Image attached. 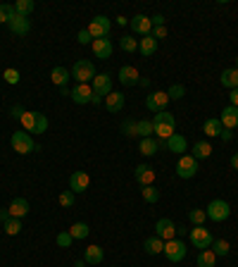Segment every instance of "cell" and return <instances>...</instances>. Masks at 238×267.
<instances>
[{
	"mask_svg": "<svg viewBox=\"0 0 238 267\" xmlns=\"http://www.w3.org/2000/svg\"><path fill=\"white\" fill-rule=\"evenodd\" d=\"M69 98L76 105H89L93 100V89H91L89 84H76L74 89H72V93H69Z\"/></svg>",
	"mask_w": 238,
	"mask_h": 267,
	"instance_id": "obj_10",
	"label": "cell"
},
{
	"mask_svg": "<svg viewBox=\"0 0 238 267\" xmlns=\"http://www.w3.org/2000/svg\"><path fill=\"white\" fill-rule=\"evenodd\" d=\"M122 134H124V136H129V138L138 136V134H136V122H134V119H126V122L122 124Z\"/></svg>",
	"mask_w": 238,
	"mask_h": 267,
	"instance_id": "obj_47",
	"label": "cell"
},
{
	"mask_svg": "<svg viewBox=\"0 0 238 267\" xmlns=\"http://www.w3.org/2000/svg\"><path fill=\"white\" fill-rule=\"evenodd\" d=\"M167 103H169V96H167V91H153L148 98H145V108L150 110V112H162V110H167Z\"/></svg>",
	"mask_w": 238,
	"mask_h": 267,
	"instance_id": "obj_9",
	"label": "cell"
},
{
	"mask_svg": "<svg viewBox=\"0 0 238 267\" xmlns=\"http://www.w3.org/2000/svg\"><path fill=\"white\" fill-rule=\"evenodd\" d=\"M150 22H153V27H164V17H162V14H155V17H150Z\"/></svg>",
	"mask_w": 238,
	"mask_h": 267,
	"instance_id": "obj_52",
	"label": "cell"
},
{
	"mask_svg": "<svg viewBox=\"0 0 238 267\" xmlns=\"http://www.w3.org/2000/svg\"><path fill=\"white\" fill-rule=\"evenodd\" d=\"M55 241H57V246H60V248H69L72 243H74V239H72V234H69V232H60Z\"/></svg>",
	"mask_w": 238,
	"mask_h": 267,
	"instance_id": "obj_46",
	"label": "cell"
},
{
	"mask_svg": "<svg viewBox=\"0 0 238 267\" xmlns=\"http://www.w3.org/2000/svg\"><path fill=\"white\" fill-rule=\"evenodd\" d=\"M214 265H217V255L212 253L210 248L198 253V267H214Z\"/></svg>",
	"mask_w": 238,
	"mask_h": 267,
	"instance_id": "obj_32",
	"label": "cell"
},
{
	"mask_svg": "<svg viewBox=\"0 0 238 267\" xmlns=\"http://www.w3.org/2000/svg\"><path fill=\"white\" fill-rule=\"evenodd\" d=\"M150 36H153L155 41H160V38H167V29H164V27H153Z\"/></svg>",
	"mask_w": 238,
	"mask_h": 267,
	"instance_id": "obj_50",
	"label": "cell"
},
{
	"mask_svg": "<svg viewBox=\"0 0 238 267\" xmlns=\"http://www.w3.org/2000/svg\"><path fill=\"white\" fill-rule=\"evenodd\" d=\"M198 174V160L193 155H181L179 158V165H177V177L179 179H193Z\"/></svg>",
	"mask_w": 238,
	"mask_h": 267,
	"instance_id": "obj_8",
	"label": "cell"
},
{
	"mask_svg": "<svg viewBox=\"0 0 238 267\" xmlns=\"http://www.w3.org/2000/svg\"><path fill=\"white\" fill-rule=\"evenodd\" d=\"M24 112H27V110L21 108V105H14V108H12V117H14V119H21V115H24Z\"/></svg>",
	"mask_w": 238,
	"mask_h": 267,
	"instance_id": "obj_51",
	"label": "cell"
},
{
	"mask_svg": "<svg viewBox=\"0 0 238 267\" xmlns=\"http://www.w3.org/2000/svg\"><path fill=\"white\" fill-rule=\"evenodd\" d=\"M136 134L141 138H150L153 134H155V127H153L150 119H138V122H136Z\"/></svg>",
	"mask_w": 238,
	"mask_h": 267,
	"instance_id": "obj_33",
	"label": "cell"
},
{
	"mask_svg": "<svg viewBox=\"0 0 238 267\" xmlns=\"http://www.w3.org/2000/svg\"><path fill=\"white\" fill-rule=\"evenodd\" d=\"M134 177L141 186H153V181L157 179V172L150 167V165H138L136 170H134Z\"/></svg>",
	"mask_w": 238,
	"mask_h": 267,
	"instance_id": "obj_15",
	"label": "cell"
},
{
	"mask_svg": "<svg viewBox=\"0 0 238 267\" xmlns=\"http://www.w3.org/2000/svg\"><path fill=\"white\" fill-rule=\"evenodd\" d=\"M138 53L143 55V57H150V55L157 53V41L153 38V36H143L141 41H138Z\"/></svg>",
	"mask_w": 238,
	"mask_h": 267,
	"instance_id": "obj_26",
	"label": "cell"
},
{
	"mask_svg": "<svg viewBox=\"0 0 238 267\" xmlns=\"http://www.w3.org/2000/svg\"><path fill=\"white\" fill-rule=\"evenodd\" d=\"M89 186H91L89 172H72V177H69V191L83 193Z\"/></svg>",
	"mask_w": 238,
	"mask_h": 267,
	"instance_id": "obj_14",
	"label": "cell"
},
{
	"mask_svg": "<svg viewBox=\"0 0 238 267\" xmlns=\"http://www.w3.org/2000/svg\"><path fill=\"white\" fill-rule=\"evenodd\" d=\"M219 122H222V127L224 129H236L238 127V108H233V105H226L224 110H222V115H219Z\"/></svg>",
	"mask_w": 238,
	"mask_h": 267,
	"instance_id": "obj_17",
	"label": "cell"
},
{
	"mask_svg": "<svg viewBox=\"0 0 238 267\" xmlns=\"http://www.w3.org/2000/svg\"><path fill=\"white\" fill-rule=\"evenodd\" d=\"M203 131H205V136L214 138V136H222L224 127H222V122H219V117H210V119H205Z\"/></svg>",
	"mask_w": 238,
	"mask_h": 267,
	"instance_id": "obj_24",
	"label": "cell"
},
{
	"mask_svg": "<svg viewBox=\"0 0 238 267\" xmlns=\"http://www.w3.org/2000/svg\"><path fill=\"white\" fill-rule=\"evenodd\" d=\"M124 103H126V98H124V93H119V91H112L107 98H105V108L110 110V112H122L124 110Z\"/></svg>",
	"mask_w": 238,
	"mask_h": 267,
	"instance_id": "obj_21",
	"label": "cell"
},
{
	"mask_svg": "<svg viewBox=\"0 0 238 267\" xmlns=\"http://www.w3.org/2000/svg\"><path fill=\"white\" fill-rule=\"evenodd\" d=\"M138 151L143 153V155H157V151H160V141L157 138H141V143H138Z\"/></svg>",
	"mask_w": 238,
	"mask_h": 267,
	"instance_id": "obj_28",
	"label": "cell"
},
{
	"mask_svg": "<svg viewBox=\"0 0 238 267\" xmlns=\"http://www.w3.org/2000/svg\"><path fill=\"white\" fill-rule=\"evenodd\" d=\"M10 217H12V215H10V210H0V222H3V224H5Z\"/></svg>",
	"mask_w": 238,
	"mask_h": 267,
	"instance_id": "obj_55",
	"label": "cell"
},
{
	"mask_svg": "<svg viewBox=\"0 0 238 267\" xmlns=\"http://www.w3.org/2000/svg\"><path fill=\"white\" fill-rule=\"evenodd\" d=\"M69 234H72V239H86V236H89L91 234V229H89V224H86V222H74V224L69 227Z\"/></svg>",
	"mask_w": 238,
	"mask_h": 267,
	"instance_id": "obj_31",
	"label": "cell"
},
{
	"mask_svg": "<svg viewBox=\"0 0 238 267\" xmlns=\"http://www.w3.org/2000/svg\"><path fill=\"white\" fill-rule=\"evenodd\" d=\"M119 48H122L124 53H136L138 38H134V36H122V38H119Z\"/></svg>",
	"mask_w": 238,
	"mask_h": 267,
	"instance_id": "obj_36",
	"label": "cell"
},
{
	"mask_svg": "<svg viewBox=\"0 0 238 267\" xmlns=\"http://www.w3.org/2000/svg\"><path fill=\"white\" fill-rule=\"evenodd\" d=\"M188 239H190V243H193L196 248L205 251V248L212 246L214 236H212V232H210V229H205V227H193V229H188Z\"/></svg>",
	"mask_w": 238,
	"mask_h": 267,
	"instance_id": "obj_4",
	"label": "cell"
},
{
	"mask_svg": "<svg viewBox=\"0 0 238 267\" xmlns=\"http://www.w3.org/2000/svg\"><path fill=\"white\" fill-rule=\"evenodd\" d=\"M177 234H181V236H184V234H188V229H186V227H177Z\"/></svg>",
	"mask_w": 238,
	"mask_h": 267,
	"instance_id": "obj_57",
	"label": "cell"
},
{
	"mask_svg": "<svg viewBox=\"0 0 238 267\" xmlns=\"http://www.w3.org/2000/svg\"><path fill=\"white\" fill-rule=\"evenodd\" d=\"M95 65L91 60H79L72 67V79H76V84H89V81H93L95 79Z\"/></svg>",
	"mask_w": 238,
	"mask_h": 267,
	"instance_id": "obj_3",
	"label": "cell"
},
{
	"mask_svg": "<svg viewBox=\"0 0 238 267\" xmlns=\"http://www.w3.org/2000/svg\"><path fill=\"white\" fill-rule=\"evenodd\" d=\"M34 7H36L34 0H17L14 3V12L19 14V17H29V14L34 12Z\"/></svg>",
	"mask_w": 238,
	"mask_h": 267,
	"instance_id": "obj_35",
	"label": "cell"
},
{
	"mask_svg": "<svg viewBox=\"0 0 238 267\" xmlns=\"http://www.w3.org/2000/svg\"><path fill=\"white\" fill-rule=\"evenodd\" d=\"M138 84H141V86H150V79H145V76H141V81H138Z\"/></svg>",
	"mask_w": 238,
	"mask_h": 267,
	"instance_id": "obj_58",
	"label": "cell"
},
{
	"mask_svg": "<svg viewBox=\"0 0 238 267\" xmlns=\"http://www.w3.org/2000/svg\"><path fill=\"white\" fill-rule=\"evenodd\" d=\"M76 267H86V262H81V260H79V262H76Z\"/></svg>",
	"mask_w": 238,
	"mask_h": 267,
	"instance_id": "obj_59",
	"label": "cell"
},
{
	"mask_svg": "<svg viewBox=\"0 0 238 267\" xmlns=\"http://www.w3.org/2000/svg\"><path fill=\"white\" fill-rule=\"evenodd\" d=\"M153 127H155V124H153ZM155 134H157V141H167L171 134H177V129H174V127H167V124H157Z\"/></svg>",
	"mask_w": 238,
	"mask_h": 267,
	"instance_id": "obj_40",
	"label": "cell"
},
{
	"mask_svg": "<svg viewBox=\"0 0 238 267\" xmlns=\"http://www.w3.org/2000/svg\"><path fill=\"white\" fill-rule=\"evenodd\" d=\"M17 17V12H14V5H0V24H10V22Z\"/></svg>",
	"mask_w": 238,
	"mask_h": 267,
	"instance_id": "obj_39",
	"label": "cell"
},
{
	"mask_svg": "<svg viewBox=\"0 0 238 267\" xmlns=\"http://www.w3.org/2000/svg\"><path fill=\"white\" fill-rule=\"evenodd\" d=\"M93 96H98V98H105L112 93V74H107V72H100V74H95V79H93Z\"/></svg>",
	"mask_w": 238,
	"mask_h": 267,
	"instance_id": "obj_6",
	"label": "cell"
},
{
	"mask_svg": "<svg viewBox=\"0 0 238 267\" xmlns=\"http://www.w3.org/2000/svg\"><path fill=\"white\" fill-rule=\"evenodd\" d=\"M7 210H10V215H12V217L24 219L29 215V200L21 198V196H17V198L10 203V208H7Z\"/></svg>",
	"mask_w": 238,
	"mask_h": 267,
	"instance_id": "obj_19",
	"label": "cell"
},
{
	"mask_svg": "<svg viewBox=\"0 0 238 267\" xmlns=\"http://www.w3.org/2000/svg\"><path fill=\"white\" fill-rule=\"evenodd\" d=\"M231 167L238 172V153H233V155H231Z\"/></svg>",
	"mask_w": 238,
	"mask_h": 267,
	"instance_id": "obj_56",
	"label": "cell"
},
{
	"mask_svg": "<svg viewBox=\"0 0 238 267\" xmlns=\"http://www.w3.org/2000/svg\"><path fill=\"white\" fill-rule=\"evenodd\" d=\"M110 29H112V22H110L105 14H98V17H93V19H91L89 34L93 36V41H95V38H107Z\"/></svg>",
	"mask_w": 238,
	"mask_h": 267,
	"instance_id": "obj_7",
	"label": "cell"
},
{
	"mask_svg": "<svg viewBox=\"0 0 238 267\" xmlns=\"http://www.w3.org/2000/svg\"><path fill=\"white\" fill-rule=\"evenodd\" d=\"M143 248H145V253L148 255H160L164 251V241L160 239V236H150V239H145Z\"/></svg>",
	"mask_w": 238,
	"mask_h": 267,
	"instance_id": "obj_29",
	"label": "cell"
},
{
	"mask_svg": "<svg viewBox=\"0 0 238 267\" xmlns=\"http://www.w3.org/2000/svg\"><path fill=\"white\" fill-rule=\"evenodd\" d=\"M153 124H167V127H174V129H177V117L171 115L169 110H162V112H157L155 117H153Z\"/></svg>",
	"mask_w": 238,
	"mask_h": 267,
	"instance_id": "obj_30",
	"label": "cell"
},
{
	"mask_svg": "<svg viewBox=\"0 0 238 267\" xmlns=\"http://www.w3.org/2000/svg\"><path fill=\"white\" fill-rule=\"evenodd\" d=\"M229 100H231L233 108H238V89H233V91H231V96H229Z\"/></svg>",
	"mask_w": 238,
	"mask_h": 267,
	"instance_id": "obj_54",
	"label": "cell"
},
{
	"mask_svg": "<svg viewBox=\"0 0 238 267\" xmlns=\"http://www.w3.org/2000/svg\"><path fill=\"white\" fill-rule=\"evenodd\" d=\"M143 200L145 203H157L160 200V191L155 186H143Z\"/></svg>",
	"mask_w": 238,
	"mask_h": 267,
	"instance_id": "obj_43",
	"label": "cell"
},
{
	"mask_svg": "<svg viewBox=\"0 0 238 267\" xmlns=\"http://www.w3.org/2000/svg\"><path fill=\"white\" fill-rule=\"evenodd\" d=\"M21 232V219H17V217H10L5 222V234L7 236H17V234Z\"/></svg>",
	"mask_w": 238,
	"mask_h": 267,
	"instance_id": "obj_41",
	"label": "cell"
},
{
	"mask_svg": "<svg viewBox=\"0 0 238 267\" xmlns=\"http://www.w3.org/2000/svg\"><path fill=\"white\" fill-rule=\"evenodd\" d=\"M231 136H233V131H231V129H224V131H222V136H219V138H222L224 143H229V141H231Z\"/></svg>",
	"mask_w": 238,
	"mask_h": 267,
	"instance_id": "obj_53",
	"label": "cell"
},
{
	"mask_svg": "<svg viewBox=\"0 0 238 267\" xmlns=\"http://www.w3.org/2000/svg\"><path fill=\"white\" fill-rule=\"evenodd\" d=\"M91 48H93L95 57H100V60H110V55H112L115 46H112L110 38H95V41L91 43Z\"/></svg>",
	"mask_w": 238,
	"mask_h": 267,
	"instance_id": "obj_16",
	"label": "cell"
},
{
	"mask_svg": "<svg viewBox=\"0 0 238 267\" xmlns=\"http://www.w3.org/2000/svg\"><path fill=\"white\" fill-rule=\"evenodd\" d=\"M186 243L184 241H179V239H171V241H164V251L162 253L167 255V260L169 262H181L186 258Z\"/></svg>",
	"mask_w": 238,
	"mask_h": 267,
	"instance_id": "obj_5",
	"label": "cell"
},
{
	"mask_svg": "<svg viewBox=\"0 0 238 267\" xmlns=\"http://www.w3.org/2000/svg\"><path fill=\"white\" fill-rule=\"evenodd\" d=\"M167 96H169V100H179V98L186 96V86L184 84H171L169 91H167Z\"/></svg>",
	"mask_w": 238,
	"mask_h": 267,
	"instance_id": "obj_42",
	"label": "cell"
},
{
	"mask_svg": "<svg viewBox=\"0 0 238 267\" xmlns=\"http://www.w3.org/2000/svg\"><path fill=\"white\" fill-rule=\"evenodd\" d=\"M155 236H160L162 241L177 239V224H174L171 219H167V217L157 219V224H155Z\"/></svg>",
	"mask_w": 238,
	"mask_h": 267,
	"instance_id": "obj_11",
	"label": "cell"
},
{
	"mask_svg": "<svg viewBox=\"0 0 238 267\" xmlns=\"http://www.w3.org/2000/svg\"><path fill=\"white\" fill-rule=\"evenodd\" d=\"M205 213H207V219H212V222H226L229 215H231V206L222 198H214L207 203Z\"/></svg>",
	"mask_w": 238,
	"mask_h": 267,
	"instance_id": "obj_2",
	"label": "cell"
},
{
	"mask_svg": "<svg viewBox=\"0 0 238 267\" xmlns=\"http://www.w3.org/2000/svg\"><path fill=\"white\" fill-rule=\"evenodd\" d=\"M102 258H105V251L100 246H89L83 251V262L86 265H100Z\"/></svg>",
	"mask_w": 238,
	"mask_h": 267,
	"instance_id": "obj_23",
	"label": "cell"
},
{
	"mask_svg": "<svg viewBox=\"0 0 238 267\" xmlns=\"http://www.w3.org/2000/svg\"><path fill=\"white\" fill-rule=\"evenodd\" d=\"M48 131V117L43 112H36V129L34 134H46Z\"/></svg>",
	"mask_w": 238,
	"mask_h": 267,
	"instance_id": "obj_45",
	"label": "cell"
},
{
	"mask_svg": "<svg viewBox=\"0 0 238 267\" xmlns=\"http://www.w3.org/2000/svg\"><path fill=\"white\" fill-rule=\"evenodd\" d=\"M188 219H190V224H193V227H205L207 213L200 210V208H196V210H188Z\"/></svg>",
	"mask_w": 238,
	"mask_h": 267,
	"instance_id": "obj_37",
	"label": "cell"
},
{
	"mask_svg": "<svg viewBox=\"0 0 238 267\" xmlns=\"http://www.w3.org/2000/svg\"><path fill=\"white\" fill-rule=\"evenodd\" d=\"M7 27H10V31H12L14 36H27L29 31H31V22H29V17H19V14H17Z\"/></svg>",
	"mask_w": 238,
	"mask_h": 267,
	"instance_id": "obj_20",
	"label": "cell"
},
{
	"mask_svg": "<svg viewBox=\"0 0 238 267\" xmlns=\"http://www.w3.org/2000/svg\"><path fill=\"white\" fill-rule=\"evenodd\" d=\"M19 122H21V127H24V131L34 134V129H36V110L34 112H24Z\"/></svg>",
	"mask_w": 238,
	"mask_h": 267,
	"instance_id": "obj_38",
	"label": "cell"
},
{
	"mask_svg": "<svg viewBox=\"0 0 238 267\" xmlns=\"http://www.w3.org/2000/svg\"><path fill=\"white\" fill-rule=\"evenodd\" d=\"M5 81L7 84H19V72H17V69H5Z\"/></svg>",
	"mask_w": 238,
	"mask_h": 267,
	"instance_id": "obj_49",
	"label": "cell"
},
{
	"mask_svg": "<svg viewBox=\"0 0 238 267\" xmlns=\"http://www.w3.org/2000/svg\"><path fill=\"white\" fill-rule=\"evenodd\" d=\"M212 155V146L210 141H196L193 143V158L200 162V160H207Z\"/></svg>",
	"mask_w": 238,
	"mask_h": 267,
	"instance_id": "obj_27",
	"label": "cell"
},
{
	"mask_svg": "<svg viewBox=\"0 0 238 267\" xmlns=\"http://www.w3.org/2000/svg\"><path fill=\"white\" fill-rule=\"evenodd\" d=\"M236 69H238V57H236Z\"/></svg>",
	"mask_w": 238,
	"mask_h": 267,
	"instance_id": "obj_60",
	"label": "cell"
},
{
	"mask_svg": "<svg viewBox=\"0 0 238 267\" xmlns=\"http://www.w3.org/2000/svg\"><path fill=\"white\" fill-rule=\"evenodd\" d=\"M10 146H12V151H14V153H19V155H29V153L38 151V146L34 143L31 134H29V131H24V129L14 131L12 138H10Z\"/></svg>",
	"mask_w": 238,
	"mask_h": 267,
	"instance_id": "obj_1",
	"label": "cell"
},
{
	"mask_svg": "<svg viewBox=\"0 0 238 267\" xmlns=\"http://www.w3.org/2000/svg\"><path fill=\"white\" fill-rule=\"evenodd\" d=\"M76 41L81 43V46H89V43H93V36L89 34V29H81V31H79V36H76Z\"/></svg>",
	"mask_w": 238,
	"mask_h": 267,
	"instance_id": "obj_48",
	"label": "cell"
},
{
	"mask_svg": "<svg viewBox=\"0 0 238 267\" xmlns=\"http://www.w3.org/2000/svg\"><path fill=\"white\" fill-rule=\"evenodd\" d=\"M219 81H222V86H226V89H238V69L236 67H229L224 69L222 74H219Z\"/></svg>",
	"mask_w": 238,
	"mask_h": 267,
	"instance_id": "obj_25",
	"label": "cell"
},
{
	"mask_svg": "<svg viewBox=\"0 0 238 267\" xmlns=\"http://www.w3.org/2000/svg\"><path fill=\"white\" fill-rule=\"evenodd\" d=\"M57 200H60V206H62V208H72V206L76 203V193H74V191H62V193H60V198H57Z\"/></svg>",
	"mask_w": 238,
	"mask_h": 267,
	"instance_id": "obj_44",
	"label": "cell"
},
{
	"mask_svg": "<svg viewBox=\"0 0 238 267\" xmlns=\"http://www.w3.org/2000/svg\"><path fill=\"white\" fill-rule=\"evenodd\" d=\"M129 27L134 34L138 36H150V31H153V22H150V17H145V14H136V17H131L129 19Z\"/></svg>",
	"mask_w": 238,
	"mask_h": 267,
	"instance_id": "obj_12",
	"label": "cell"
},
{
	"mask_svg": "<svg viewBox=\"0 0 238 267\" xmlns=\"http://www.w3.org/2000/svg\"><path fill=\"white\" fill-rule=\"evenodd\" d=\"M50 79H53L55 86H60V89H67V81L72 79V72L57 65V67H53V72H50Z\"/></svg>",
	"mask_w": 238,
	"mask_h": 267,
	"instance_id": "obj_22",
	"label": "cell"
},
{
	"mask_svg": "<svg viewBox=\"0 0 238 267\" xmlns=\"http://www.w3.org/2000/svg\"><path fill=\"white\" fill-rule=\"evenodd\" d=\"M160 148H167L169 153H181V155H184L186 148H188V141H186L181 134H171L167 141H160Z\"/></svg>",
	"mask_w": 238,
	"mask_h": 267,
	"instance_id": "obj_13",
	"label": "cell"
},
{
	"mask_svg": "<svg viewBox=\"0 0 238 267\" xmlns=\"http://www.w3.org/2000/svg\"><path fill=\"white\" fill-rule=\"evenodd\" d=\"M210 251L217 255V258H224V255H229L231 246H229V241H224V239H214L212 241V246H210Z\"/></svg>",
	"mask_w": 238,
	"mask_h": 267,
	"instance_id": "obj_34",
	"label": "cell"
},
{
	"mask_svg": "<svg viewBox=\"0 0 238 267\" xmlns=\"http://www.w3.org/2000/svg\"><path fill=\"white\" fill-rule=\"evenodd\" d=\"M138 81H141V74H138L136 67L124 65V67L119 69V84H124V86H136Z\"/></svg>",
	"mask_w": 238,
	"mask_h": 267,
	"instance_id": "obj_18",
	"label": "cell"
}]
</instances>
